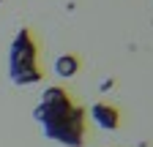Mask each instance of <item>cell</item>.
<instances>
[{"mask_svg":"<svg viewBox=\"0 0 153 147\" xmlns=\"http://www.w3.org/2000/svg\"><path fill=\"white\" fill-rule=\"evenodd\" d=\"M8 76L16 87L25 85H36L41 82V65H38V44L33 38V33L27 27H22L14 41H11V52H8Z\"/></svg>","mask_w":153,"mask_h":147,"instance_id":"7a4b0ae2","label":"cell"},{"mask_svg":"<svg viewBox=\"0 0 153 147\" xmlns=\"http://www.w3.org/2000/svg\"><path fill=\"white\" fill-rule=\"evenodd\" d=\"M90 115H93V120L99 123L104 131H115V128H118V123H120L118 109H115V106H109V104H93Z\"/></svg>","mask_w":153,"mask_h":147,"instance_id":"3957f363","label":"cell"},{"mask_svg":"<svg viewBox=\"0 0 153 147\" xmlns=\"http://www.w3.org/2000/svg\"><path fill=\"white\" fill-rule=\"evenodd\" d=\"M33 117L41 134L63 147H82L85 144V109L76 106L63 87H47Z\"/></svg>","mask_w":153,"mask_h":147,"instance_id":"6da1fadb","label":"cell"},{"mask_svg":"<svg viewBox=\"0 0 153 147\" xmlns=\"http://www.w3.org/2000/svg\"><path fill=\"white\" fill-rule=\"evenodd\" d=\"M76 71H79V60H76V54H60V57L55 60V74L63 79H71L76 76Z\"/></svg>","mask_w":153,"mask_h":147,"instance_id":"277c9868","label":"cell"}]
</instances>
